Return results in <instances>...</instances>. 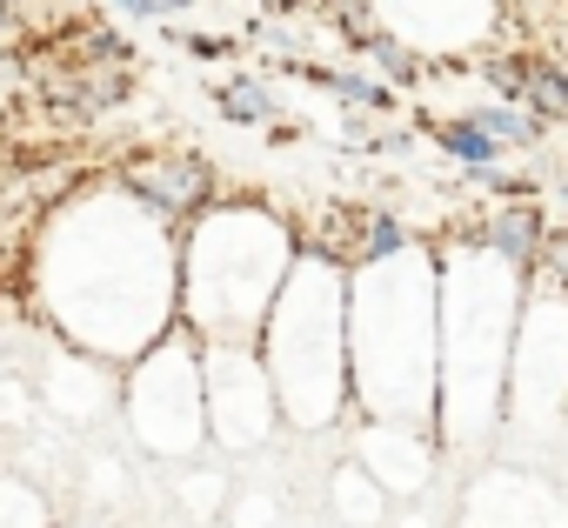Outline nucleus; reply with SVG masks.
I'll return each mask as SVG.
<instances>
[{
  "mask_svg": "<svg viewBox=\"0 0 568 528\" xmlns=\"http://www.w3.org/2000/svg\"><path fill=\"white\" fill-rule=\"evenodd\" d=\"M295 234L254 201H214L181 241V322L207 348H254L295 275Z\"/></svg>",
  "mask_w": 568,
  "mask_h": 528,
  "instance_id": "nucleus-1",
  "label": "nucleus"
},
{
  "mask_svg": "<svg viewBox=\"0 0 568 528\" xmlns=\"http://www.w3.org/2000/svg\"><path fill=\"white\" fill-rule=\"evenodd\" d=\"M114 181L154 207L161 221H194L201 207H214V167L201 154H181V148H154V154H128L114 167Z\"/></svg>",
  "mask_w": 568,
  "mask_h": 528,
  "instance_id": "nucleus-2",
  "label": "nucleus"
},
{
  "mask_svg": "<svg viewBox=\"0 0 568 528\" xmlns=\"http://www.w3.org/2000/svg\"><path fill=\"white\" fill-rule=\"evenodd\" d=\"M201 402H207V388H201L194 362L181 368L174 395H154L148 375L128 382V422H134V435H141L148 455H194L201 448Z\"/></svg>",
  "mask_w": 568,
  "mask_h": 528,
  "instance_id": "nucleus-3",
  "label": "nucleus"
},
{
  "mask_svg": "<svg viewBox=\"0 0 568 528\" xmlns=\"http://www.w3.org/2000/svg\"><path fill=\"white\" fill-rule=\"evenodd\" d=\"M41 94L61 121H94V114H108L134 94V74H128V61H81L74 54L41 81Z\"/></svg>",
  "mask_w": 568,
  "mask_h": 528,
  "instance_id": "nucleus-4",
  "label": "nucleus"
},
{
  "mask_svg": "<svg viewBox=\"0 0 568 528\" xmlns=\"http://www.w3.org/2000/svg\"><path fill=\"white\" fill-rule=\"evenodd\" d=\"M475 241H481L488 254H501L515 275H528V282H535V268H541V241H548V221L535 214V201H501L488 221H475Z\"/></svg>",
  "mask_w": 568,
  "mask_h": 528,
  "instance_id": "nucleus-5",
  "label": "nucleus"
},
{
  "mask_svg": "<svg viewBox=\"0 0 568 528\" xmlns=\"http://www.w3.org/2000/svg\"><path fill=\"white\" fill-rule=\"evenodd\" d=\"M428 141H435L448 161H462V167H495V161H501V141H495L475 114H442V121H428Z\"/></svg>",
  "mask_w": 568,
  "mask_h": 528,
  "instance_id": "nucleus-6",
  "label": "nucleus"
},
{
  "mask_svg": "<svg viewBox=\"0 0 568 528\" xmlns=\"http://www.w3.org/2000/svg\"><path fill=\"white\" fill-rule=\"evenodd\" d=\"M521 108L541 114L548 128H568V68L528 54V61H521Z\"/></svg>",
  "mask_w": 568,
  "mask_h": 528,
  "instance_id": "nucleus-7",
  "label": "nucleus"
},
{
  "mask_svg": "<svg viewBox=\"0 0 568 528\" xmlns=\"http://www.w3.org/2000/svg\"><path fill=\"white\" fill-rule=\"evenodd\" d=\"M221 121H234V128H254V121H274L281 114V101H274V88L261 81V74H234V81H221Z\"/></svg>",
  "mask_w": 568,
  "mask_h": 528,
  "instance_id": "nucleus-8",
  "label": "nucleus"
},
{
  "mask_svg": "<svg viewBox=\"0 0 568 528\" xmlns=\"http://www.w3.org/2000/svg\"><path fill=\"white\" fill-rule=\"evenodd\" d=\"M468 114H475L501 148H541V141H548V121L528 114L521 101H488V108H468Z\"/></svg>",
  "mask_w": 568,
  "mask_h": 528,
  "instance_id": "nucleus-9",
  "label": "nucleus"
},
{
  "mask_svg": "<svg viewBox=\"0 0 568 528\" xmlns=\"http://www.w3.org/2000/svg\"><path fill=\"white\" fill-rule=\"evenodd\" d=\"M362 54L382 68V81H388V88H415V81H422V54H415L402 34H388V28H375Z\"/></svg>",
  "mask_w": 568,
  "mask_h": 528,
  "instance_id": "nucleus-10",
  "label": "nucleus"
},
{
  "mask_svg": "<svg viewBox=\"0 0 568 528\" xmlns=\"http://www.w3.org/2000/svg\"><path fill=\"white\" fill-rule=\"evenodd\" d=\"M541 282H555V288H568V227H548V241H541V268H535Z\"/></svg>",
  "mask_w": 568,
  "mask_h": 528,
  "instance_id": "nucleus-11",
  "label": "nucleus"
},
{
  "mask_svg": "<svg viewBox=\"0 0 568 528\" xmlns=\"http://www.w3.org/2000/svg\"><path fill=\"white\" fill-rule=\"evenodd\" d=\"M114 8L128 21H174V14H187V0H114Z\"/></svg>",
  "mask_w": 568,
  "mask_h": 528,
  "instance_id": "nucleus-12",
  "label": "nucleus"
},
{
  "mask_svg": "<svg viewBox=\"0 0 568 528\" xmlns=\"http://www.w3.org/2000/svg\"><path fill=\"white\" fill-rule=\"evenodd\" d=\"M181 48H187L194 61H227V54H234V41H221V34H181Z\"/></svg>",
  "mask_w": 568,
  "mask_h": 528,
  "instance_id": "nucleus-13",
  "label": "nucleus"
},
{
  "mask_svg": "<svg viewBox=\"0 0 568 528\" xmlns=\"http://www.w3.org/2000/svg\"><path fill=\"white\" fill-rule=\"evenodd\" d=\"M8 21H14V14H8V0H0V28H8Z\"/></svg>",
  "mask_w": 568,
  "mask_h": 528,
  "instance_id": "nucleus-14",
  "label": "nucleus"
},
{
  "mask_svg": "<svg viewBox=\"0 0 568 528\" xmlns=\"http://www.w3.org/2000/svg\"><path fill=\"white\" fill-rule=\"evenodd\" d=\"M561 201H568V181H561Z\"/></svg>",
  "mask_w": 568,
  "mask_h": 528,
  "instance_id": "nucleus-15",
  "label": "nucleus"
}]
</instances>
